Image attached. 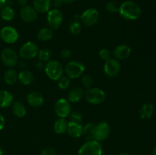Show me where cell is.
<instances>
[{"mask_svg": "<svg viewBox=\"0 0 156 155\" xmlns=\"http://www.w3.org/2000/svg\"><path fill=\"white\" fill-rule=\"evenodd\" d=\"M142 13L141 8L136 2L125 1L120 5L119 14L123 18L129 21L138 19Z\"/></svg>", "mask_w": 156, "mask_h": 155, "instance_id": "obj_1", "label": "cell"}, {"mask_svg": "<svg viewBox=\"0 0 156 155\" xmlns=\"http://www.w3.org/2000/svg\"><path fill=\"white\" fill-rule=\"evenodd\" d=\"M45 72L48 78L51 80L58 81L62 76H63L64 68L62 64L56 60H50L44 67Z\"/></svg>", "mask_w": 156, "mask_h": 155, "instance_id": "obj_2", "label": "cell"}, {"mask_svg": "<svg viewBox=\"0 0 156 155\" xmlns=\"http://www.w3.org/2000/svg\"><path fill=\"white\" fill-rule=\"evenodd\" d=\"M103 149L99 141L96 140H88L78 151V155H102Z\"/></svg>", "mask_w": 156, "mask_h": 155, "instance_id": "obj_3", "label": "cell"}, {"mask_svg": "<svg viewBox=\"0 0 156 155\" xmlns=\"http://www.w3.org/2000/svg\"><path fill=\"white\" fill-rule=\"evenodd\" d=\"M85 68L84 64L78 61L69 62L64 68L66 74L70 79H76L81 77L85 71Z\"/></svg>", "mask_w": 156, "mask_h": 155, "instance_id": "obj_4", "label": "cell"}, {"mask_svg": "<svg viewBox=\"0 0 156 155\" xmlns=\"http://www.w3.org/2000/svg\"><path fill=\"white\" fill-rule=\"evenodd\" d=\"M87 102L93 105H98L105 100V93L98 88H88L85 94Z\"/></svg>", "mask_w": 156, "mask_h": 155, "instance_id": "obj_5", "label": "cell"}, {"mask_svg": "<svg viewBox=\"0 0 156 155\" xmlns=\"http://www.w3.org/2000/svg\"><path fill=\"white\" fill-rule=\"evenodd\" d=\"M39 48L35 43L28 41L26 42L19 50V54L22 59H32L37 56Z\"/></svg>", "mask_w": 156, "mask_h": 155, "instance_id": "obj_6", "label": "cell"}, {"mask_svg": "<svg viewBox=\"0 0 156 155\" xmlns=\"http://www.w3.org/2000/svg\"><path fill=\"white\" fill-rule=\"evenodd\" d=\"M47 20L50 28L57 30L62 24L63 16L59 9H53L47 12Z\"/></svg>", "mask_w": 156, "mask_h": 155, "instance_id": "obj_7", "label": "cell"}, {"mask_svg": "<svg viewBox=\"0 0 156 155\" xmlns=\"http://www.w3.org/2000/svg\"><path fill=\"white\" fill-rule=\"evenodd\" d=\"M54 111L55 113L57 115V116H59V118L65 119L66 117L69 116L70 112H71L70 102L66 99H59L55 103Z\"/></svg>", "mask_w": 156, "mask_h": 155, "instance_id": "obj_8", "label": "cell"}, {"mask_svg": "<svg viewBox=\"0 0 156 155\" xmlns=\"http://www.w3.org/2000/svg\"><path fill=\"white\" fill-rule=\"evenodd\" d=\"M0 36L5 43L9 44L14 43L18 39V32L12 26H5L0 31Z\"/></svg>", "mask_w": 156, "mask_h": 155, "instance_id": "obj_9", "label": "cell"}, {"mask_svg": "<svg viewBox=\"0 0 156 155\" xmlns=\"http://www.w3.org/2000/svg\"><path fill=\"white\" fill-rule=\"evenodd\" d=\"M2 62L8 67H14L18 63V56L16 52L11 48H5L1 53Z\"/></svg>", "mask_w": 156, "mask_h": 155, "instance_id": "obj_10", "label": "cell"}, {"mask_svg": "<svg viewBox=\"0 0 156 155\" xmlns=\"http://www.w3.org/2000/svg\"><path fill=\"white\" fill-rule=\"evenodd\" d=\"M99 12L95 9H88L80 15V21L86 26H93L99 19Z\"/></svg>", "mask_w": 156, "mask_h": 155, "instance_id": "obj_11", "label": "cell"}, {"mask_svg": "<svg viewBox=\"0 0 156 155\" xmlns=\"http://www.w3.org/2000/svg\"><path fill=\"white\" fill-rule=\"evenodd\" d=\"M111 128L106 122H101L95 126L94 133V139L98 141H103L109 136Z\"/></svg>", "mask_w": 156, "mask_h": 155, "instance_id": "obj_12", "label": "cell"}, {"mask_svg": "<svg viewBox=\"0 0 156 155\" xmlns=\"http://www.w3.org/2000/svg\"><path fill=\"white\" fill-rule=\"evenodd\" d=\"M120 69H121L120 63L117 59H110L105 62L104 71L108 77L112 78L117 76L120 73Z\"/></svg>", "mask_w": 156, "mask_h": 155, "instance_id": "obj_13", "label": "cell"}, {"mask_svg": "<svg viewBox=\"0 0 156 155\" xmlns=\"http://www.w3.org/2000/svg\"><path fill=\"white\" fill-rule=\"evenodd\" d=\"M21 18L26 23H32L37 18V12L31 6L24 5L20 11Z\"/></svg>", "mask_w": 156, "mask_h": 155, "instance_id": "obj_14", "label": "cell"}, {"mask_svg": "<svg viewBox=\"0 0 156 155\" xmlns=\"http://www.w3.org/2000/svg\"><path fill=\"white\" fill-rule=\"evenodd\" d=\"M131 48L126 44L119 45L114 49V56L117 60H125L128 59L131 55Z\"/></svg>", "mask_w": 156, "mask_h": 155, "instance_id": "obj_15", "label": "cell"}, {"mask_svg": "<svg viewBox=\"0 0 156 155\" xmlns=\"http://www.w3.org/2000/svg\"><path fill=\"white\" fill-rule=\"evenodd\" d=\"M66 132L72 138H78L82 136L83 134V126L81 123L70 120L68 122Z\"/></svg>", "mask_w": 156, "mask_h": 155, "instance_id": "obj_16", "label": "cell"}, {"mask_svg": "<svg viewBox=\"0 0 156 155\" xmlns=\"http://www.w3.org/2000/svg\"><path fill=\"white\" fill-rule=\"evenodd\" d=\"M27 101L33 107H40L44 103V98L42 94L37 91H32L27 96Z\"/></svg>", "mask_w": 156, "mask_h": 155, "instance_id": "obj_17", "label": "cell"}, {"mask_svg": "<svg viewBox=\"0 0 156 155\" xmlns=\"http://www.w3.org/2000/svg\"><path fill=\"white\" fill-rule=\"evenodd\" d=\"M51 0H33V8L40 13H46L50 11Z\"/></svg>", "mask_w": 156, "mask_h": 155, "instance_id": "obj_18", "label": "cell"}, {"mask_svg": "<svg viewBox=\"0 0 156 155\" xmlns=\"http://www.w3.org/2000/svg\"><path fill=\"white\" fill-rule=\"evenodd\" d=\"M83 89L82 88H75L69 91L68 94V100L70 103H78L84 97Z\"/></svg>", "mask_w": 156, "mask_h": 155, "instance_id": "obj_19", "label": "cell"}, {"mask_svg": "<svg viewBox=\"0 0 156 155\" xmlns=\"http://www.w3.org/2000/svg\"><path fill=\"white\" fill-rule=\"evenodd\" d=\"M14 97L9 91H0V107H8L13 103Z\"/></svg>", "mask_w": 156, "mask_h": 155, "instance_id": "obj_20", "label": "cell"}, {"mask_svg": "<svg viewBox=\"0 0 156 155\" xmlns=\"http://www.w3.org/2000/svg\"><path fill=\"white\" fill-rule=\"evenodd\" d=\"M155 112V106L152 103H145L140 110V115L143 119H147L151 118Z\"/></svg>", "mask_w": 156, "mask_h": 155, "instance_id": "obj_21", "label": "cell"}, {"mask_svg": "<svg viewBox=\"0 0 156 155\" xmlns=\"http://www.w3.org/2000/svg\"><path fill=\"white\" fill-rule=\"evenodd\" d=\"M34 76L31 71L23 70L18 74V81L24 85H29L34 81Z\"/></svg>", "mask_w": 156, "mask_h": 155, "instance_id": "obj_22", "label": "cell"}, {"mask_svg": "<svg viewBox=\"0 0 156 155\" xmlns=\"http://www.w3.org/2000/svg\"><path fill=\"white\" fill-rule=\"evenodd\" d=\"M67 126H68V122L66 121L65 119L59 118L55 121L54 125H53V129L56 134L62 135L66 132Z\"/></svg>", "mask_w": 156, "mask_h": 155, "instance_id": "obj_23", "label": "cell"}, {"mask_svg": "<svg viewBox=\"0 0 156 155\" xmlns=\"http://www.w3.org/2000/svg\"><path fill=\"white\" fill-rule=\"evenodd\" d=\"M15 16V12L12 6L5 5L0 11V17L6 21H10L14 19Z\"/></svg>", "mask_w": 156, "mask_h": 155, "instance_id": "obj_24", "label": "cell"}, {"mask_svg": "<svg viewBox=\"0 0 156 155\" xmlns=\"http://www.w3.org/2000/svg\"><path fill=\"white\" fill-rule=\"evenodd\" d=\"M12 112H13L14 115L19 118H23L25 116L26 113H27V110H26L24 105L19 101L12 103Z\"/></svg>", "mask_w": 156, "mask_h": 155, "instance_id": "obj_25", "label": "cell"}, {"mask_svg": "<svg viewBox=\"0 0 156 155\" xmlns=\"http://www.w3.org/2000/svg\"><path fill=\"white\" fill-rule=\"evenodd\" d=\"M5 81L9 85H12L18 80V74L13 68H9L4 74Z\"/></svg>", "mask_w": 156, "mask_h": 155, "instance_id": "obj_26", "label": "cell"}, {"mask_svg": "<svg viewBox=\"0 0 156 155\" xmlns=\"http://www.w3.org/2000/svg\"><path fill=\"white\" fill-rule=\"evenodd\" d=\"M53 36V29L49 27H44L41 29L37 33V38L41 41L50 40Z\"/></svg>", "mask_w": 156, "mask_h": 155, "instance_id": "obj_27", "label": "cell"}, {"mask_svg": "<svg viewBox=\"0 0 156 155\" xmlns=\"http://www.w3.org/2000/svg\"><path fill=\"white\" fill-rule=\"evenodd\" d=\"M95 124L94 123H88L83 127V134L86 138L88 140L94 139V129H95Z\"/></svg>", "mask_w": 156, "mask_h": 155, "instance_id": "obj_28", "label": "cell"}, {"mask_svg": "<svg viewBox=\"0 0 156 155\" xmlns=\"http://www.w3.org/2000/svg\"><path fill=\"white\" fill-rule=\"evenodd\" d=\"M37 56L41 62H48L51 59L52 53L48 48H43L39 50Z\"/></svg>", "mask_w": 156, "mask_h": 155, "instance_id": "obj_29", "label": "cell"}, {"mask_svg": "<svg viewBox=\"0 0 156 155\" xmlns=\"http://www.w3.org/2000/svg\"><path fill=\"white\" fill-rule=\"evenodd\" d=\"M69 31L72 34L77 35L82 30V25L80 23L77 21H75L69 24Z\"/></svg>", "mask_w": 156, "mask_h": 155, "instance_id": "obj_30", "label": "cell"}, {"mask_svg": "<svg viewBox=\"0 0 156 155\" xmlns=\"http://www.w3.org/2000/svg\"><path fill=\"white\" fill-rule=\"evenodd\" d=\"M70 80L71 79L69 77L66 76H62L58 80V86L61 90H66L69 87Z\"/></svg>", "mask_w": 156, "mask_h": 155, "instance_id": "obj_31", "label": "cell"}, {"mask_svg": "<svg viewBox=\"0 0 156 155\" xmlns=\"http://www.w3.org/2000/svg\"><path fill=\"white\" fill-rule=\"evenodd\" d=\"M119 9H120V5L116 2L114 1L110 2L106 5L107 11L111 12V13H117V12H119Z\"/></svg>", "mask_w": 156, "mask_h": 155, "instance_id": "obj_32", "label": "cell"}, {"mask_svg": "<svg viewBox=\"0 0 156 155\" xmlns=\"http://www.w3.org/2000/svg\"><path fill=\"white\" fill-rule=\"evenodd\" d=\"M99 57L101 59L105 61L111 59V52L108 49H102L99 51Z\"/></svg>", "mask_w": 156, "mask_h": 155, "instance_id": "obj_33", "label": "cell"}, {"mask_svg": "<svg viewBox=\"0 0 156 155\" xmlns=\"http://www.w3.org/2000/svg\"><path fill=\"white\" fill-rule=\"evenodd\" d=\"M82 84H83L85 88H90L93 84V80L92 78H91V76L86 74V75L82 76Z\"/></svg>", "mask_w": 156, "mask_h": 155, "instance_id": "obj_34", "label": "cell"}, {"mask_svg": "<svg viewBox=\"0 0 156 155\" xmlns=\"http://www.w3.org/2000/svg\"><path fill=\"white\" fill-rule=\"evenodd\" d=\"M70 118H71V121L76 122H82V115L80 112H72L69 114Z\"/></svg>", "mask_w": 156, "mask_h": 155, "instance_id": "obj_35", "label": "cell"}, {"mask_svg": "<svg viewBox=\"0 0 156 155\" xmlns=\"http://www.w3.org/2000/svg\"><path fill=\"white\" fill-rule=\"evenodd\" d=\"M41 155H56V150L52 147H46L42 150Z\"/></svg>", "mask_w": 156, "mask_h": 155, "instance_id": "obj_36", "label": "cell"}, {"mask_svg": "<svg viewBox=\"0 0 156 155\" xmlns=\"http://www.w3.org/2000/svg\"><path fill=\"white\" fill-rule=\"evenodd\" d=\"M60 55L63 59H69V58L72 56V51L68 50V49H65V50H63L61 52Z\"/></svg>", "mask_w": 156, "mask_h": 155, "instance_id": "obj_37", "label": "cell"}, {"mask_svg": "<svg viewBox=\"0 0 156 155\" xmlns=\"http://www.w3.org/2000/svg\"><path fill=\"white\" fill-rule=\"evenodd\" d=\"M62 3L63 2H62V0H51V5L55 7V9L60 7Z\"/></svg>", "mask_w": 156, "mask_h": 155, "instance_id": "obj_38", "label": "cell"}, {"mask_svg": "<svg viewBox=\"0 0 156 155\" xmlns=\"http://www.w3.org/2000/svg\"><path fill=\"white\" fill-rule=\"evenodd\" d=\"M5 126V118L3 117V115L0 113V130L4 128Z\"/></svg>", "mask_w": 156, "mask_h": 155, "instance_id": "obj_39", "label": "cell"}, {"mask_svg": "<svg viewBox=\"0 0 156 155\" xmlns=\"http://www.w3.org/2000/svg\"><path fill=\"white\" fill-rule=\"evenodd\" d=\"M36 67L37 68H39V69H41V68H43L44 67H45V65H44L43 62H41V61H40V62H37L36 63Z\"/></svg>", "mask_w": 156, "mask_h": 155, "instance_id": "obj_40", "label": "cell"}, {"mask_svg": "<svg viewBox=\"0 0 156 155\" xmlns=\"http://www.w3.org/2000/svg\"><path fill=\"white\" fill-rule=\"evenodd\" d=\"M7 0H0V9L5 5V3Z\"/></svg>", "mask_w": 156, "mask_h": 155, "instance_id": "obj_41", "label": "cell"}, {"mask_svg": "<svg viewBox=\"0 0 156 155\" xmlns=\"http://www.w3.org/2000/svg\"><path fill=\"white\" fill-rule=\"evenodd\" d=\"M62 1L63 3H72L76 1V0H62Z\"/></svg>", "mask_w": 156, "mask_h": 155, "instance_id": "obj_42", "label": "cell"}, {"mask_svg": "<svg viewBox=\"0 0 156 155\" xmlns=\"http://www.w3.org/2000/svg\"><path fill=\"white\" fill-rule=\"evenodd\" d=\"M152 155H156V147L153 149V151H152Z\"/></svg>", "mask_w": 156, "mask_h": 155, "instance_id": "obj_43", "label": "cell"}, {"mask_svg": "<svg viewBox=\"0 0 156 155\" xmlns=\"http://www.w3.org/2000/svg\"><path fill=\"white\" fill-rule=\"evenodd\" d=\"M3 154V150L2 149V147H0V155H2Z\"/></svg>", "mask_w": 156, "mask_h": 155, "instance_id": "obj_44", "label": "cell"}, {"mask_svg": "<svg viewBox=\"0 0 156 155\" xmlns=\"http://www.w3.org/2000/svg\"><path fill=\"white\" fill-rule=\"evenodd\" d=\"M120 155H129V154H128V153H121V154Z\"/></svg>", "mask_w": 156, "mask_h": 155, "instance_id": "obj_45", "label": "cell"}]
</instances>
